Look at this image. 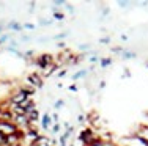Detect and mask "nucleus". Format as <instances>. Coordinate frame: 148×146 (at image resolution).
<instances>
[{
    "mask_svg": "<svg viewBox=\"0 0 148 146\" xmlns=\"http://www.w3.org/2000/svg\"><path fill=\"white\" fill-rule=\"evenodd\" d=\"M25 101H29V90H27V88L17 90L14 94L10 97V102H11V105H21V104H24Z\"/></svg>",
    "mask_w": 148,
    "mask_h": 146,
    "instance_id": "1",
    "label": "nucleus"
},
{
    "mask_svg": "<svg viewBox=\"0 0 148 146\" xmlns=\"http://www.w3.org/2000/svg\"><path fill=\"white\" fill-rule=\"evenodd\" d=\"M0 132L8 137V135H13V134H16V132H19V127L16 126L14 121H3V120H0Z\"/></svg>",
    "mask_w": 148,
    "mask_h": 146,
    "instance_id": "2",
    "label": "nucleus"
},
{
    "mask_svg": "<svg viewBox=\"0 0 148 146\" xmlns=\"http://www.w3.org/2000/svg\"><path fill=\"white\" fill-rule=\"evenodd\" d=\"M96 135H95V132L91 127H87V129H82V132H80L79 135V140L84 143V146H90L91 143H93L95 140H96Z\"/></svg>",
    "mask_w": 148,
    "mask_h": 146,
    "instance_id": "3",
    "label": "nucleus"
},
{
    "mask_svg": "<svg viewBox=\"0 0 148 146\" xmlns=\"http://www.w3.org/2000/svg\"><path fill=\"white\" fill-rule=\"evenodd\" d=\"M52 63H54V58H52V55H49V54L40 55V57H38V60H36V65L40 66L43 71H44L46 68H47V66H51Z\"/></svg>",
    "mask_w": 148,
    "mask_h": 146,
    "instance_id": "4",
    "label": "nucleus"
},
{
    "mask_svg": "<svg viewBox=\"0 0 148 146\" xmlns=\"http://www.w3.org/2000/svg\"><path fill=\"white\" fill-rule=\"evenodd\" d=\"M27 80H29V83L33 86V88H41V86H43V83H44L43 77H41L40 74H36V72L30 74L29 77H27Z\"/></svg>",
    "mask_w": 148,
    "mask_h": 146,
    "instance_id": "5",
    "label": "nucleus"
},
{
    "mask_svg": "<svg viewBox=\"0 0 148 146\" xmlns=\"http://www.w3.org/2000/svg\"><path fill=\"white\" fill-rule=\"evenodd\" d=\"M41 135H40V132H38L36 129H27V132H25V135H24V138H27V140L30 141V143H35V141L40 138Z\"/></svg>",
    "mask_w": 148,
    "mask_h": 146,
    "instance_id": "6",
    "label": "nucleus"
},
{
    "mask_svg": "<svg viewBox=\"0 0 148 146\" xmlns=\"http://www.w3.org/2000/svg\"><path fill=\"white\" fill-rule=\"evenodd\" d=\"M51 121H52V118L49 116L47 113L43 116V120H41V126H43V129L46 130V129H49V126H51Z\"/></svg>",
    "mask_w": 148,
    "mask_h": 146,
    "instance_id": "7",
    "label": "nucleus"
},
{
    "mask_svg": "<svg viewBox=\"0 0 148 146\" xmlns=\"http://www.w3.org/2000/svg\"><path fill=\"white\" fill-rule=\"evenodd\" d=\"M55 69H57V65H55V63H52L51 66H47V68H46V69H44V72H43V75H44V77H47V75H51V74H52V72H54V71H55Z\"/></svg>",
    "mask_w": 148,
    "mask_h": 146,
    "instance_id": "8",
    "label": "nucleus"
},
{
    "mask_svg": "<svg viewBox=\"0 0 148 146\" xmlns=\"http://www.w3.org/2000/svg\"><path fill=\"white\" fill-rule=\"evenodd\" d=\"M27 116H29L30 123H35V121H38V118H40V113H38V110H33V112H30Z\"/></svg>",
    "mask_w": 148,
    "mask_h": 146,
    "instance_id": "9",
    "label": "nucleus"
},
{
    "mask_svg": "<svg viewBox=\"0 0 148 146\" xmlns=\"http://www.w3.org/2000/svg\"><path fill=\"white\" fill-rule=\"evenodd\" d=\"M121 57L126 58V60H129V58H136V54L131 52V50H123L121 52Z\"/></svg>",
    "mask_w": 148,
    "mask_h": 146,
    "instance_id": "10",
    "label": "nucleus"
},
{
    "mask_svg": "<svg viewBox=\"0 0 148 146\" xmlns=\"http://www.w3.org/2000/svg\"><path fill=\"white\" fill-rule=\"evenodd\" d=\"M8 29H13L14 32H19V30H22V25L17 24V22H10L8 24Z\"/></svg>",
    "mask_w": 148,
    "mask_h": 146,
    "instance_id": "11",
    "label": "nucleus"
},
{
    "mask_svg": "<svg viewBox=\"0 0 148 146\" xmlns=\"http://www.w3.org/2000/svg\"><path fill=\"white\" fill-rule=\"evenodd\" d=\"M85 74H87V71H85V69H82V71L76 72V74L73 75V79H74V80H79V79H80V77H84Z\"/></svg>",
    "mask_w": 148,
    "mask_h": 146,
    "instance_id": "12",
    "label": "nucleus"
},
{
    "mask_svg": "<svg viewBox=\"0 0 148 146\" xmlns=\"http://www.w3.org/2000/svg\"><path fill=\"white\" fill-rule=\"evenodd\" d=\"M90 146H106V141L103 140V138H96V140H95Z\"/></svg>",
    "mask_w": 148,
    "mask_h": 146,
    "instance_id": "13",
    "label": "nucleus"
},
{
    "mask_svg": "<svg viewBox=\"0 0 148 146\" xmlns=\"http://www.w3.org/2000/svg\"><path fill=\"white\" fill-rule=\"evenodd\" d=\"M109 65H112V58H103L101 60V68H107Z\"/></svg>",
    "mask_w": 148,
    "mask_h": 146,
    "instance_id": "14",
    "label": "nucleus"
},
{
    "mask_svg": "<svg viewBox=\"0 0 148 146\" xmlns=\"http://www.w3.org/2000/svg\"><path fill=\"white\" fill-rule=\"evenodd\" d=\"M0 146H6V135L0 132Z\"/></svg>",
    "mask_w": 148,
    "mask_h": 146,
    "instance_id": "15",
    "label": "nucleus"
},
{
    "mask_svg": "<svg viewBox=\"0 0 148 146\" xmlns=\"http://www.w3.org/2000/svg\"><path fill=\"white\" fill-rule=\"evenodd\" d=\"M60 129H62V126H60V123H55L54 127H52V134H58Z\"/></svg>",
    "mask_w": 148,
    "mask_h": 146,
    "instance_id": "16",
    "label": "nucleus"
},
{
    "mask_svg": "<svg viewBox=\"0 0 148 146\" xmlns=\"http://www.w3.org/2000/svg\"><path fill=\"white\" fill-rule=\"evenodd\" d=\"M63 13H58V11H55L54 13V19H57V20H63Z\"/></svg>",
    "mask_w": 148,
    "mask_h": 146,
    "instance_id": "17",
    "label": "nucleus"
},
{
    "mask_svg": "<svg viewBox=\"0 0 148 146\" xmlns=\"http://www.w3.org/2000/svg\"><path fill=\"white\" fill-rule=\"evenodd\" d=\"M54 107H55V109H62V107H63V101H62V99H58V101H55V104H54Z\"/></svg>",
    "mask_w": 148,
    "mask_h": 146,
    "instance_id": "18",
    "label": "nucleus"
},
{
    "mask_svg": "<svg viewBox=\"0 0 148 146\" xmlns=\"http://www.w3.org/2000/svg\"><path fill=\"white\" fill-rule=\"evenodd\" d=\"M54 5H57V6H62V5H66V2L65 0H55V2H52Z\"/></svg>",
    "mask_w": 148,
    "mask_h": 146,
    "instance_id": "19",
    "label": "nucleus"
},
{
    "mask_svg": "<svg viewBox=\"0 0 148 146\" xmlns=\"http://www.w3.org/2000/svg\"><path fill=\"white\" fill-rule=\"evenodd\" d=\"M6 39H8V36H6V35H3V36L0 38V46H2V44H5V43H6Z\"/></svg>",
    "mask_w": 148,
    "mask_h": 146,
    "instance_id": "20",
    "label": "nucleus"
},
{
    "mask_svg": "<svg viewBox=\"0 0 148 146\" xmlns=\"http://www.w3.org/2000/svg\"><path fill=\"white\" fill-rule=\"evenodd\" d=\"M110 43V38H103V39H101V44H109Z\"/></svg>",
    "mask_w": 148,
    "mask_h": 146,
    "instance_id": "21",
    "label": "nucleus"
},
{
    "mask_svg": "<svg viewBox=\"0 0 148 146\" xmlns=\"http://www.w3.org/2000/svg\"><path fill=\"white\" fill-rule=\"evenodd\" d=\"M24 27H25V29H29V30H33L35 29V25H32V24H25Z\"/></svg>",
    "mask_w": 148,
    "mask_h": 146,
    "instance_id": "22",
    "label": "nucleus"
},
{
    "mask_svg": "<svg viewBox=\"0 0 148 146\" xmlns=\"http://www.w3.org/2000/svg\"><path fill=\"white\" fill-rule=\"evenodd\" d=\"M120 3V6H123V8H126V6H128V3L129 2H118Z\"/></svg>",
    "mask_w": 148,
    "mask_h": 146,
    "instance_id": "23",
    "label": "nucleus"
},
{
    "mask_svg": "<svg viewBox=\"0 0 148 146\" xmlns=\"http://www.w3.org/2000/svg\"><path fill=\"white\" fill-rule=\"evenodd\" d=\"M33 54H35L33 50H27V52H25V57H32V55H33Z\"/></svg>",
    "mask_w": 148,
    "mask_h": 146,
    "instance_id": "24",
    "label": "nucleus"
},
{
    "mask_svg": "<svg viewBox=\"0 0 148 146\" xmlns=\"http://www.w3.org/2000/svg\"><path fill=\"white\" fill-rule=\"evenodd\" d=\"M84 120H85V116H84V115H79V118H77V121H79V123H82Z\"/></svg>",
    "mask_w": 148,
    "mask_h": 146,
    "instance_id": "25",
    "label": "nucleus"
},
{
    "mask_svg": "<svg viewBox=\"0 0 148 146\" xmlns=\"http://www.w3.org/2000/svg\"><path fill=\"white\" fill-rule=\"evenodd\" d=\"M69 91H77V86L76 85H71V86H69Z\"/></svg>",
    "mask_w": 148,
    "mask_h": 146,
    "instance_id": "26",
    "label": "nucleus"
},
{
    "mask_svg": "<svg viewBox=\"0 0 148 146\" xmlns=\"http://www.w3.org/2000/svg\"><path fill=\"white\" fill-rule=\"evenodd\" d=\"M65 74H66V71H60V72H58V77H63Z\"/></svg>",
    "mask_w": 148,
    "mask_h": 146,
    "instance_id": "27",
    "label": "nucleus"
},
{
    "mask_svg": "<svg viewBox=\"0 0 148 146\" xmlns=\"http://www.w3.org/2000/svg\"><path fill=\"white\" fill-rule=\"evenodd\" d=\"M17 146H22V145H17Z\"/></svg>",
    "mask_w": 148,
    "mask_h": 146,
    "instance_id": "28",
    "label": "nucleus"
},
{
    "mask_svg": "<svg viewBox=\"0 0 148 146\" xmlns=\"http://www.w3.org/2000/svg\"><path fill=\"white\" fill-rule=\"evenodd\" d=\"M0 32H2V29H0Z\"/></svg>",
    "mask_w": 148,
    "mask_h": 146,
    "instance_id": "29",
    "label": "nucleus"
},
{
    "mask_svg": "<svg viewBox=\"0 0 148 146\" xmlns=\"http://www.w3.org/2000/svg\"><path fill=\"white\" fill-rule=\"evenodd\" d=\"M69 146H73V145H69Z\"/></svg>",
    "mask_w": 148,
    "mask_h": 146,
    "instance_id": "30",
    "label": "nucleus"
}]
</instances>
